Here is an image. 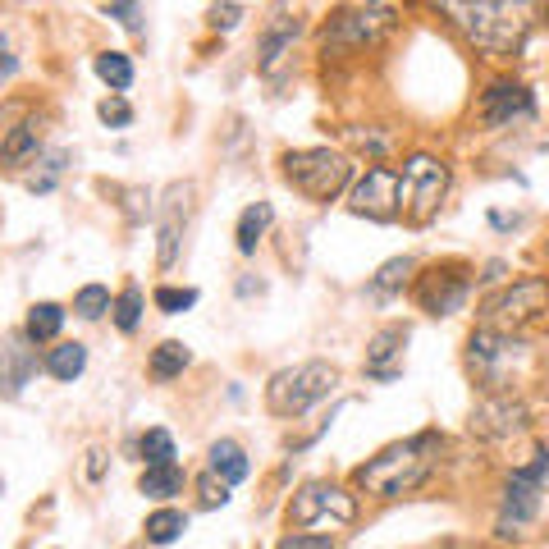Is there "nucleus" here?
I'll return each mask as SVG.
<instances>
[{"instance_id": "f257e3e1", "label": "nucleus", "mask_w": 549, "mask_h": 549, "mask_svg": "<svg viewBox=\"0 0 549 549\" xmlns=\"http://www.w3.org/2000/svg\"><path fill=\"white\" fill-rule=\"evenodd\" d=\"M440 453H444V440L435 431H421V435H408V440L389 444L380 449L371 463L357 467V490L376 499H399V495H412L417 485L431 481V472L440 467Z\"/></svg>"}, {"instance_id": "f03ea898", "label": "nucleus", "mask_w": 549, "mask_h": 549, "mask_svg": "<svg viewBox=\"0 0 549 549\" xmlns=\"http://www.w3.org/2000/svg\"><path fill=\"white\" fill-rule=\"evenodd\" d=\"M435 10L481 51H513L527 33L531 0H431Z\"/></svg>"}, {"instance_id": "7ed1b4c3", "label": "nucleus", "mask_w": 549, "mask_h": 549, "mask_svg": "<svg viewBox=\"0 0 549 549\" xmlns=\"http://www.w3.org/2000/svg\"><path fill=\"white\" fill-rule=\"evenodd\" d=\"M334 385H339V371L330 362H302V366H289L280 376H270L266 385V408L275 417H302L312 412L321 399H330Z\"/></svg>"}, {"instance_id": "20e7f679", "label": "nucleus", "mask_w": 549, "mask_h": 549, "mask_svg": "<svg viewBox=\"0 0 549 549\" xmlns=\"http://www.w3.org/2000/svg\"><path fill=\"white\" fill-rule=\"evenodd\" d=\"M284 179L312 202H334L353 179V161L344 151L330 147H307V151H289L284 156Z\"/></svg>"}, {"instance_id": "39448f33", "label": "nucleus", "mask_w": 549, "mask_h": 549, "mask_svg": "<svg viewBox=\"0 0 549 549\" xmlns=\"http://www.w3.org/2000/svg\"><path fill=\"white\" fill-rule=\"evenodd\" d=\"M449 197V165L431 151H417L403 165V211L412 225H431Z\"/></svg>"}, {"instance_id": "423d86ee", "label": "nucleus", "mask_w": 549, "mask_h": 549, "mask_svg": "<svg viewBox=\"0 0 549 549\" xmlns=\"http://www.w3.org/2000/svg\"><path fill=\"white\" fill-rule=\"evenodd\" d=\"M357 517V499L348 495L344 485L334 481H307L293 490L289 499V527L293 531H312V527H348Z\"/></svg>"}, {"instance_id": "0eeeda50", "label": "nucleus", "mask_w": 549, "mask_h": 549, "mask_svg": "<svg viewBox=\"0 0 549 549\" xmlns=\"http://www.w3.org/2000/svg\"><path fill=\"white\" fill-rule=\"evenodd\" d=\"M545 307H549V284L545 280H517L513 289L485 298L481 321L490 325V330H517V325L536 321Z\"/></svg>"}, {"instance_id": "6e6552de", "label": "nucleus", "mask_w": 549, "mask_h": 549, "mask_svg": "<svg viewBox=\"0 0 549 549\" xmlns=\"http://www.w3.org/2000/svg\"><path fill=\"white\" fill-rule=\"evenodd\" d=\"M545 476H549V453H536V463L513 472V481L504 490V508H499V536H517L513 527H527L531 517H536Z\"/></svg>"}, {"instance_id": "1a4fd4ad", "label": "nucleus", "mask_w": 549, "mask_h": 549, "mask_svg": "<svg viewBox=\"0 0 549 549\" xmlns=\"http://www.w3.org/2000/svg\"><path fill=\"white\" fill-rule=\"evenodd\" d=\"M348 206L366 220H394L403 211V174L394 165H371L353 183V202Z\"/></svg>"}, {"instance_id": "9d476101", "label": "nucleus", "mask_w": 549, "mask_h": 549, "mask_svg": "<svg viewBox=\"0 0 549 549\" xmlns=\"http://www.w3.org/2000/svg\"><path fill=\"white\" fill-rule=\"evenodd\" d=\"M394 28V14L385 5H362V10H344L339 19L325 28V51L339 46V51H362V46H380Z\"/></svg>"}, {"instance_id": "9b49d317", "label": "nucleus", "mask_w": 549, "mask_h": 549, "mask_svg": "<svg viewBox=\"0 0 549 549\" xmlns=\"http://www.w3.org/2000/svg\"><path fill=\"white\" fill-rule=\"evenodd\" d=\"M467 289H472V280H467V266H458V261H444V266L417 275V302L426 316H453L463 307Z\"/></svg>"}, {"instance_id": "f8f14e48", "label": "nucleus", "mask_w": 549, "mask_h": 549, "mask_svg": "<svg viewBox=\"0 0 549 549\" xmlns=\"http://www.w3.org/2000/svg\"><path fill=\"white\" fill-rule=\"evenodd\" d=\"M531 115H536V101H531V92L522 83H495L481 97V119L490 129H508V124L531 119Z\"/></svg>"}, {"instance_id": "ddd939ff", "label": "nucleus", "mask_w": 549, "mask_h": 549, "mask_svg": "<svg viewBox=\"0 0 549 549\" xmlns=\"http://www.w3.org/2000/svg\"><path fill=\"white\" fill-rule=\"evenodd\" d=\"M28 344H33L28 334H14L0 344V399H19L23 385L37 376V353Z\"/></svg>"}, {"instance_id": "4468645a", "label": "nucleus", "mask_w": 549, "mask_h": 549, "mask_svg": "<svg viewBox=\"0 0 549 549\" xmlns=\"http://www.w3.org/2000/svg\"><path fill=\"white\" fill-rule=\"evenodd\" d=\"M403 344H408V330H403V325H385V330L371 334V344H366V376L371 380H399Z\"/></svg>"}, {"instance_id": "2eb2a0df", "label": "nucleus", "mask_w": 549, "mask_h": 549, "mask_svg": "<svg viewBox=\"0 0 549 549\" xmlns=\"http://www.w3.org/2000/svg\"><path fill=\"white\" fill-rule=\"evenodd\" d=\"M522 421H527V408L513 399H485L481 408L472 412V431L485 435V440H504V435L522 431Z\"/></svg>"}, {"instance_id": "dca6fc26", "label": "nucleus", "mask_w": 549, "mask_h": 549, "mask_svg": "<svg viewBox=\"0 0 549 549\" xmlns=\"http://www.w3.org/2000/svg\"><path fill=\"white\" fill-rule=\"evenodd\" d=\"M188 197L193 188L188 183H174L170 188V202H165V216H161V270H170L179 261V243H183V220H188Z\"/></svg>"}, {"instance_id": "f3484780", "label": "nucleus", "mask_w": 549, "mask_h": 549, "mask_svg": "<svg viewBox=\"0 0 549 549\" xmlns=\"http://www.w3.org/2000/svg\"><path fill=\"white\" fill-rule=\"evenodd\" d=\"M293 42H298V19H280L275 28H266V37H261V74H275L289 60Z\"/></svg>"}, {"instance_id": "a211bd4d", "label": "nucleus", "mask_w": 549, "mask_h": 549, "mask_svg": "<svg viewBox=\"0 0 549 549\" xmlns=\"http://www.w3.org/2000/svg\"><path fill=\"white\" fill-rule=\"evenodd\" d=\"M270 225H275V211H270V202H252L248 211L238 216V252H243V257H252Z\"/></svg>"}, {"instance_id": "6ab92c4d", "label": "nucleus", "mask_w": 549, "mask_h": 549, "mask_svg": "<svg viewBox=\"0 0 549 549\" xmlns=\"http://www.w3.org/2000/svg\"><path fill=\"white\" fill-rule=\"evenodd\" d=\"M211 472H220L229 485L248 481V472H252V467H248V453L238 449L234 440H216V444H211Z\"/></svg>"}, {"instance_id": "aec40b11", "label": "nucleus", "mask_w": 549, "mask_h": 549, "mask_svg": "<svg viewBox=\"0 0 549 549\" xmlns=\"http://www.w3.org/2000/svg\"><path fill=\"white\" fill-rule=\"evenodd\" d=\"M138 490L147 499H174L183 490V467L179 463H161V467H147L138 481Z\"/></svg>"}, {"instance_id": "412c9836", "label": "nucleus", "mask_w": 549, "mask_h": 549, "mask_svg": "<svg viewBox=\"0 0 549 549\" xmlns=\"http://www.w3.org/2000/svg\"><path fill=\"white\" fill-rule=\"evenodd\" d=\"M60 325H65V307H60V302H37L33 312H28L23 334H28L33 344H51L55 334H60Z\"/></svg>"}, {"instance_id": "4be33fe9", "label": "nucleus", "mask_w": 549, "mask_h": 549, "mask_svg": "<svg viewBox=\"0 0 549 549\" xmlns=\"http://www.w3.org/2000/svg\"><path fill=\"white\" fill-rule=\"evenodd\" d=\"M97 74L110 92H129L133 87V60L124 51H101L97 55Z\"/></svg>"}, {"instance_id": "5701e85b", "label": "nucleus", "mask_w": 549, "mask_h": 549, "mask_svg": "<svg viewBox=\"0 0 549 549\" xmlns=\"http://www.w3.org/2000/svg\"><path fill=\"white\" fill-rule=\"evenodd\" d=\"M183 531H188V513H179V508H161V513L147 517V540L151 545H174Z\"/></svg>"}, {"instance_id": "b1692460", "label": "nucleus", "mask_w": 549, "mask_h": 549, "mask_svg": "<svg viewBox=\"0 0 549 549\" xmlns=\"http://www.w3.org/2000/svg\"><path fill=\"white\" fill-rule=\"evenodd\" d=\"M87 366V348L83 344H60L51 348V357H46V371H51L55 380H78Z\"/></svg>"}, {"instance_id": "393cba45", "label": "nucleus", "mask_w": 549, "mask_h": 549, "mask_svg": "<svg viewBox=\"0 0 549 549\" xmlns=\"http://www.w3.org/2000/svg\"><path fill=\"white\" fill-rule=\"evenodd\" d=\"M188 362H193L188 348H183L179 339H165V344L151 353V376H156V380H174V376H183V366H188Z\"/></svg>"}, {"instance_id": "a878e982", "label": "nucleus", "mask_w": 549, "mask_h": 549, "mask_svg": "<svg viewBox=\"0 0 549 549\" xmlns=\"http://www.w3.org/2000/svg\"><path fill=\"white\" fill-rule=\"evenodd\" d=\"M110 307H115V298H110L106 284H83V289H78V298H74V312L83 316V321H101Z\"/></svg>"}, {"instance_id": "bb28decb", "label": "nucleus", "mask_w": 549, "mask_h": 549, "mask_svg": "<svg viewBox=\"0 0 549 549\" xmlns=\"http://www.w3.org/2000/svg\"><path fill=\"white\" fill-rule=\"evenodd\" d=\"M65 161H69L65 151H51V156H42V161H37L42 170L28 174V179H23V188H28V193H51L55 183H60V174H65Z\"/></svg>"}, {"instance_id": "cd10ccee", "label": "nucleus", "mask_w": 549, "mask_h": 549, "mask_svg": "<svg viewBox=\"0 0 549 549\" xmlns=\"http://www.w3.org/2000/svg\"><path fill=\"white\" fill-rule=\"evenodd\" d=\"M412 270H417V261H412V257H394V261H385V266L376 270L371 289H376V293H399L403 284H408Z\"/></svg>"}, {"instance_id": "c85d7f7f", "label": "nucleus", "mask_w": 549, "mask_h": 549, "mask_svg": "<svg viewBox=\"0 0 549 549\" xmlns=\"http://www.w3.org/2000/svg\"><path fill=\"white\" fill-rule=\"evenodd\" d=\"M110 312H115V325H119L124 334L138 330V321H142V289H138V284H129V289L119 293Z\"/></svg>"}, {"instance_id": "c756f323", "label": "nucleus", "mask_w": 549, "mask_h": 549, "mask_svg": "<svg viewBox=\"0 0 549 549\" xmlns=\"http://www.w3.org/2000/svg\"><path fill=\"white\" fill-rule=\"evenodd\" d=\"M138 449H142V458H147V467H161V463H174V435L170 431H147L138 440Z\"/></svg>"}, {"instance_id": "7c9ffc66", "label": "nucleus", "mask_w": 549, "mask_h": 549, "mask_svg": "<svg viewBox=\"0 0 549 549\" xmlns=\"http://www.w3.org/2000/svg\"><path fill=\"white\" fill-rule=\"evenodd\" d=\"M206 23H211L216 33H229V28L243 23V5H238V0H216V5L206 10Z\"/></svg>"}, {"instance_id": "2f4dec72", "label": "nucleus", "mask_w": 549, "mask_h": 549, "mask_svg": "<svg viewBox=\"0 0 549 549\" xmlns=\"http://www.w3.org/2000/svg\"><path fill=\"white\" fill-rule=\"evenodd\" d=\"M197 490H202V504H206V508H225V504H229V490H234V485H229L220 472H206L202 481H197Z\"/></svg>"}, {"instance_id": "473e14b6", "label": "nucleus", "mask_w": 549, "mask_h": 549, "mask_svg": "<svg viewBox=\"0 0 549 549\" xmlns=\"http://www.w3.org/2000/svg\"><path fill=\"white\" fill-rule=\"evenodd\" d=\"M193 302H197V289H156V307H161L165 316L188 312Z\"/></svg>"}, {"instance_id": "72a5a7b5", "label": "nucleus", "mask_w": 549, "mask_h": 549, "mask_svg": "<svg viewBox=\"0 0 549 549\" xmlns=\"http://www.w3.org/2000/svg\"><path fill=\"white\" fill-rule=\"evenodd\" d=\"M97 115L106 119V124H115V129H129V124H133V106H129V101H124V97H119V92H115V97H106V101H101V106H97Z\"/></svg>"}, {"instance_id": "f704fd0d", "label": "nucleus", "mask_w": 549, "mask_h": 549, "mask_svg": "<svg viewBox=\"0 0 549 549\" xmlns=\"http://www.w3.org/2000/svg\"><path fill=\"white\" fill-rule=\"evenodd\" d=\"M23 119H33V110H28V101H10V106L0 110V142L10 138V133L19 129Z\"/></svg>"}, {"instance_id": "c9c22d12", "label": "nucleus", "mask_w": 549, "mask_h": 549, "mask_svg": "<svg viewBox=\"0 0 549 549\" xmlns=\"http://www.w3.org/2000/svg\"><path fill=\"white\" fill-rule=\"evenodd\" d=\"M106 14H115L129 33H142V14H138V0H110L106 5Z\"/></svg>"}, {"instance_id": "e433bc0d", "label": "nucleus", "mask_w": 549, "mask_h": 549, "mask_svg": "<svg viewBox=\"0 0 549 549\" xmlns=\"http://www.w3.org/2000/svg\"><path fill=\"white\" fill-rule=\"evenodd\" d=\"M280 549H334L330 536H312V531H289L280 540Z\"/></svg>"}, {"instance_id": "4c0bfd02", "label": "nucleus", "mask_w": 549, "mask_h": 549, "mask_svg": "<svg viewBox=\"0 0 549 549\" xmlns=\"http://www.w3.org/2000/svg\"><path fill=\"white\" fill-rule=\"evenodd\" d=\"M19 74V55H14V46H10V37L0 33V87L10 83V78Z\"/></svg>"}, {"instance_id": "58836bf2", "label": "nucleus", "mask_w": 549, "mask_h": 549, "mask_svg": "<svg viewBox=\"0 0 549 549\" xmlns=\"http://www.w3.org/2000/svg\"><path fill=\"white\" fill-rule=\"evenodd\" d=\"M348 138H353L362 151L371 147V151H376V156H385V151H389V138H380V133H362V129H353V133H348Z\"/></svg>"}]
</instances>
